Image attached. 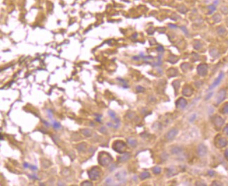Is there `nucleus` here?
Masks as SVG:
<instances>
[{"label": "nucleus", "instance_id": "26", "mask_svg": "<svg viewBox=\"0 0 228 186\" xmlns=\"http://www.w3.org/2000/svg\"><path fill=\"white\" fill-rule=\"evenodd\" d=\"M225 155H226V157L228 158V149L226 151V152H225Z\"/></svg>", "mask_w": 228, "mask_h": 186}, {"label": "nucleus", "instance_id": "22", "mask_svg": "<svg viewBox=\"0 0 228 186\" xmlns=\"http://www.w3.org/2000/svg\"><path fill=\"white\" fill-rule=\"evenodd\" d=\"M224 131H225V133H226V134H227L228 135V126H227L225 128Z\"/></svg>", "mask_w": 228, "mask_h": 186}, {"label": "nucleus", "instance_id": "4", "mask_svg": "<svg viewBox=\"0 0 228 186\" xmlns=\"http://www.w3.org/2000/svg\"><path fill=\"white\" fill-rule=\"evenodd\" d=\"M207 70H208V66L205 64H200L197 68V71L201 76H205L207 74Z\"/></svg>", "mask_w": 228, "mask_h": 186}, {"label": "nucleus", "instance_id": "3", "mask_svg": "<svg viewBox=\"0 0 228 186\" xmlns=\"http://www.w3.org/2000/svg\"><path fill=\"white\" fill-rule=\"evenodd\" d=\"M112 148L115 151L118 152L119 153H124L126 151V145L122 141H117L113 144Z\"/></svg>", "mask_w": 228, "mask_h": 186}, {"label": "nucleus", "instance_id": "10", "mask_svg": "<svg viewBox=\"0 0 228 186\" xmlns=\"http://www.w3.org/2000/svg\"><path fill=\"white\" fill-rule=\"evenodd\" d=\"M82 133L84 135L87 136H89L91 135V131L88 129H84L82 130Z\"/></svg>", "mask_w": 228, "mask_h": 186}, {"label": "nucleus", "instance_id": "8", "mask_svg": "<svg viewBox=\"0 0 228 186\" xmlns=\"http://www.w3.org/2000/svg\"><path fill=\"white\" fill-rule=\"evenodd\" d=\"M182 93H183L184 95L188 97V96L192 94V89L190 87H189V86H186L185 88H184L183 91H182Z\"/></svg>", "mask_w": 228, "mask_h": 186}, {"label": "nucleus", "instance_id": "1", "mask_svg": "<svg viewBox=\"0 0 228 186\" xmlns=\"http://www.w3.org/2000/svg\"><path fill=\"white\" fill-rule=\"evenodd\" d=\"M112 161V158L110 154L105 152H101L98 155V162L102 167H106Z\"/></svg>", "mask_w": 228, "mask_h": 186}, {"label": "nucleus", "instance_id": "13", "mask_svg": "<svg viewBox=\"0 0 228 186\" xmlns=\"http://www.w3.org/2000/svg\"><path fill=\"white\" fill-rule=\"evenodd\" d=\"M128 142L133 147H135L136 146V144H137V141L135 139H129L128 140Z\"/></svg>", "mask_w": 228, "mask_h": 186}, {"label": "nucleus", "instance_id": "23", "mask_svg": "<svg viewBox=\"0 0 228 186\" xmlns=\"http://www.w3.org/2000/svg\"><path fill=\"white\" fill-rule=\"evenodd\" d=\"M23 166H24V167H25V168H28V167H29V166H30V165H29V164H28V163L25 162V163H24Z\"/></svg>", "mask_w": 228, "mask_h": 186}, {"label": "nucleus", "instance_id": "19", "mask_svg": "<svg viewBox=\"0 0 228 186\" xmlns=\"http://www.w3.org/2000/svg\"><path fill=\"white\" fill-rule=\"evenodd\" d=\"M53 127H54L55 129H58V128L60 127V124L58 123H53Z\"/></svg>", "mask_w": 228, "mask_h": 186}, {"label": "nucleus", "instance_id": "24", "mask_svg": "<svg viewBox=\"0 0 228 186\" xmlns=\"http://www.w3.org/2000/svg\"><path fill=\"white\" fill-rule=\"evenodd\" d=\"M30 177L32 178H34V179H38V178L35 175H31V176H30Z\"/></svg>", "mask_w": 228, "mask_h": 186}, {"label": "nucleus", "instance_id": "2", "mask_svg": "<svg viewBox=\"0 0 228 186\" xmlns=\"http://www.w3.org/2000/svg\"><path fill=\"white\" fill-rule=\"evenodd\" d=\"M88 175L91 180L96 181L100 177L101 170L98 167H92L90 170L88 171Z\"/></svg>", "mask_w": 228, "mask_h": 186}, {"label": "nucleus", "instance_id": "25", "mask_svg": "<svg viewBox=\"0 0 228 186\" xmlns=\"http://www.w3.org/2000/svg\"><path fill=\"white\" fill-rule=\"evenodd\" d=\"M157 49H158V50H161V51H163V50H164V48H162L161 46L159 47Z\"/></svg>", "mask_w": 228, "mask_h": 186}, {"label": "nucleus", "instance_id": "15", "mask_svg": "<svg viewBox=\"0 0 228 186\" xmlns=\"http://www.w3.org/2000/svg\"><path fill=\"white\" fill-rule=\"evenodd\" d=\"M153 172L154 174H159L160 172H161V169L159 168V167H154L153 169Z\"/></svg>", "mask_w": 228, "mask_h": 186}, {"label": "nucleus", "instance_id": "14", "mask_svg": "<svg viewBox=\"0 0 228 186\" xmlns=\"http://www.w3.org/2000/svg\"><path fill=\"white\" fill-rule=\"evenodd\" d=\"M202 148H203V145H201L200 146H199V155H205L206 153V151H204V150H203Z\"/></svg>", "mask_w": 228, "mask_h": 186}, {"label": "nucleus", "instance_id": "9", "mask_svg": "<svg viewBox=\"0 0 228 186\" xmlns=\"http://www.w3.org/2000/svg\"><path fill=\"white\" fill-rule=\"evenodd\" d=\"M225 97V92L224 90H222V91H220V93H219V96H218V100H217V103L218 104H219L220 102L222 101V100Z\"/></svg>", "mask_w": 228, "mask_h": 186}, {"label": "nucleus", "instance_id": "16", "mask_svg": "<svg viewBox=\"0 0 228 186\" xmlns=\"http://www.w3.org/2000/svg\"><path fill=\"white\" fill-rule=\"evenodd\" d=\"M181 151V148H179L178 147H175L174 148H173V150H172V152H173V153H179V152Z\"/></svg>", "mask_w": 228, "mask_h": 186}, {"label": "nucleus", "instance_id": "5", "mask_svg": "<svg viewBox=\"0 0 228 186\" xmlns=\"http://www.w3.org/2000/svg\"><path fill=\"white\" fill-rule=\"evenodd\" d=\"M178 134V130L176 129H172L169 131L167 134H166V139L169 141H171L172 139H173Z\"/></svg>", "mask_w": 228, "mask_h": 186}, {"label": "nucleus", "instance_id": "20", "mask_svg": "<svg viewBox=\"0 0 228 186\" xmlns=\"http://www.w3.org/2000/svg\"><path fill=\"white\" fill-rule=\"evenodd\" d=\"M224 111H225V113H228V104H225V106Z\"/></svg>", "mask_w": 228, "mask_h": 186}, {"label": "nucleus", "instance_id": "17", "mask_svg": "<svg viewBox=\"0 0 228 186\" xmlns=\"http://www.w3.org/2000/svg\"><path fill=\"white\" fill-rule=\"evenodd\" d=\"M109 114H110V116L112 117V119H115L116 114H115L113 111H109Z\"/></svg>", "mask_w": 228, "mask_h": 186}, {"label": "nucleus", "instance_id": "6", "mask_svg": "<svg viewBox=\"0 0 228 186\" xmlns=\"http://www.w3.org/2000/svg\"><path fill=\"white\" fill-rule=\"evenodd\" d=\"M187 105V101L184 98H180L176 102V106L179 109H184Z\"/></svg>", "mask_w": 228, "mask_h": 186}, {"label": "nucleus", "instance_id": "7", "mask_svg": "<svg viewBox=\"0 0 228 186\" xmlns=\"http://www.w3.org/2000/svg\"><path fill=\"white\" fill-rule=\"evenodd\" d=\"M223 73H221V74H220V75H219V76L217 78V79L216 80V81H215V82H214V83H213V85H211V87H210V88H209V89L212 90V88H215V87H216L217 85L219 84V83L220 82V81L222 80V78H223Z\"/></svg>", "mask_w": 228, "mask_h": 186}, {"label": "nucleus", "instance_id": "21", "mask_svg": "<svg viewBox=\"0 0 228 186\" xmlns=\"http://www.w3.org/2000/svg\"><path fill=\"white\" fill-rule=\"evenodd\" d=\"M30 167H31L32 170L35 171L37 169V167H35V166H30Z\"/></svg>", "mask_w": 228, "mask_h": 186}, {"label": "nucleus", "instance_id": "12", "mask_svg": "<svg viewBox=\"0 0 228 186\" xmlns=\"http://www.w3.org/2000/svg\"><path fill=\"white\" fill-rule=\"evenodd\" d=\"M129 156H130V155L129 154H128V153H127V154H125V155H124V156H122V157H121L120 158H119V160L120 162H124V161H126V160H127V159L129 158Z\"/></svg>", "mask_w": 228, "mask_h": 186}, {"label": "nucleus", "instance_id": "27", "mask_svg": "<svg viewBox=\"0 0 228 186\" xmlns=\"http://www.w3.org/2000/svg\"><path fill=\"white\" fill-rule=\"evenodd\" d=\"M43 122L44 123V124H46V125H47V126H48V125H49V124H48L47 122H46V121H44V120H43Z\"/></svg>", "mask_w": 228, "mask_h": 186}, {"label": "nucleus", "instance_id": "18", "mask_svg": "<svg viewBox=\"0 0 228 186\" xmlns=\"http://www.w3.org/2000/svg\"><path fill=\"white\" fill-rule=\"evenodd\" d=\"M82 186H92V183L88 181H84V182L82 183Z\"/></svg>", "mask_w": 228, "mask_h": 186}, {"label": "nucleus", "instance_id": "11", "mask_svg": "<svg viewBox=\"0 0 228 186\" xmlns=\"http://www.w3.org/2000/svg\"><path fill=\"white\" fill-rule=\"evenodd\" d=\"M149 176H150V175H149V173L146 171V172L142 173L141 174H140V178L143 180V179H145V178H149Z\"/></svg>", "mask_w": 228, "mask_h": 186}]
</instances>
